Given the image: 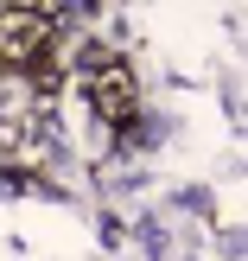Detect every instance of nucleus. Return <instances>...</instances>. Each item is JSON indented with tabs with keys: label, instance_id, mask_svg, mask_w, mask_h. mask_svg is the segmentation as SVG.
<instances>
[{
	"label": "nucleus",
	"instance_id": "1",
	"mask_svg": "<svg viewBox=\"0 0 248 261\" xmlns=\"http://www.w3.org/2000/svg\"><path fill=\"white\" fill-rule=\"evenodd\" d=\"M140 249H147L153 261H172V236H166V223H159V217H140Z\"/></svg>",
	"mask_w": 248,
	"mask_h": 261
}]
</instances>
